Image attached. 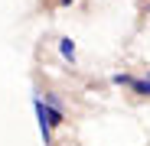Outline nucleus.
Returning a JSON list of instances; mask_svg holds the SVG:
<instances>
[{"label": "nucleus", "mask_w": 150, "mask_h": 146, "mask_svg": "<svg viewBox=\"0 0 150 146\" xmlns=\"http://www.w3.org/2000/svg\"><path fill=\"white\" fill-rule=\"evenodd\" d=\"M33 110H36V117H39V133H42V140L49 143V136H52V127H49V117H46V104L39 101H33Z\"/></svg>", "instance_id": "obj_1"}, {"label": "nucleus", "mask_w": 150, "mask_h": 146, "mask_svg": "<svg viewBox=\"0 0 150 146\" xmlns=\"http://www.w3.org/2000/svg\"><path fill=\"white\" fill-rule=\"evenodd\" d=\"M137 94H150V81H131Z\"/></svg>", "instance_id": "obj_3"}, {"label": "nucleus", "mask_w": 150, "mask_h": 146, "mask_svg": "<svg viewBox=\"0 0 150 146\" xmlns=\"http://www.w3.org/2000/svg\"><path fill=\"white\" fill-rule=\"evenodd\" d=\"M59 52H62L65 59H75V42H72V39H62V42H59Z\"/></svg>", "instance_id": "obj_2"}]
</instances>
